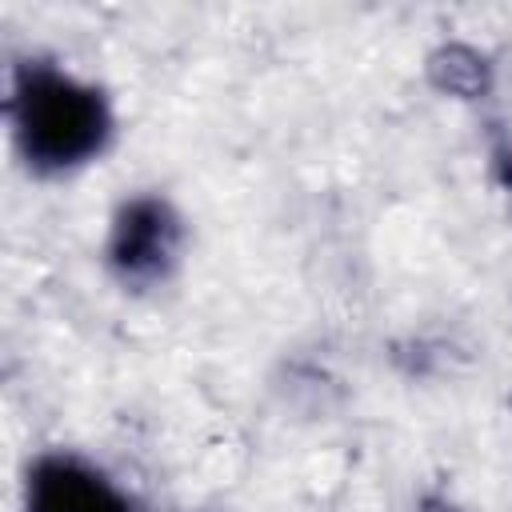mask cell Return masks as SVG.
Returning a JSON list of instances; mask_svg holds the SVG:
<instances>
[{"label":"cell","instance_id":"cell-1","mask_svg":"<svg viewBox=\"0 0 512 512\" xmlns=\"http://www.w3.org/2000/svg\"><path fill=\"white\" fill-rule=\"evenodd\" d=\"M4 120L20 168L36 180H68L112 148L116 108L104 84L48 56H24L8 72Z\"/></svg>","mask_w":512,"mask_h":512},{"label":"cell","instance_id":"cell-2","mask_svg":"<svg viewBox=\"0 0 512 512\" xmlns=\"http://www.w3.org/2000/svg\"><path fill=\"white\" fill-rule=\"evenodd\" d=\"M184 248H188L184 212L164 192L144 188L112 208L104 232V268L124 292L144 296L164 288L180 272Z\"/></svg>","mask_w":512,"mask_h":512},{"label":"cell","instance_id":"cell-3","mask_svg":"<svg viewBox=\"0 0 512 512\" xmlns=\"http://www.w3.org/2000/svg\"><path fill=\"white\" fill-rule=\"evenodd\" d=\"M20 512H140V504L100 460L76 448H44L24 468Z\"/></svg>","mask_w":512,"mask_h":512},{"label":"cell","instance_id":"cell-4","mask_svg":"<svg viewBox=\"0 0 512 512\" xmlns=\"http://www.w3.org/2000/svg\"><path fill=\"white\" fill-rule=\"evenodd\" d=\"M500 172H504V188H508V196H512V152H500Z\"/></svg>","mask_w":512,"mask_h":512},{"label":"cell","instance_id":"cell-5","mask_svg":"<svg viewBox=\"0 0 512 512\" xmlns=\"http://www.w3.org/2000/svg\"><path fill=\"white\" fill-rule=\"evenodd\" d=\"M420 512H460V508H456V504H448V500H440V496H436V500H424V508H420Z\"/></svg>","mask_w":512,"mask_h":512}]
</instances>
